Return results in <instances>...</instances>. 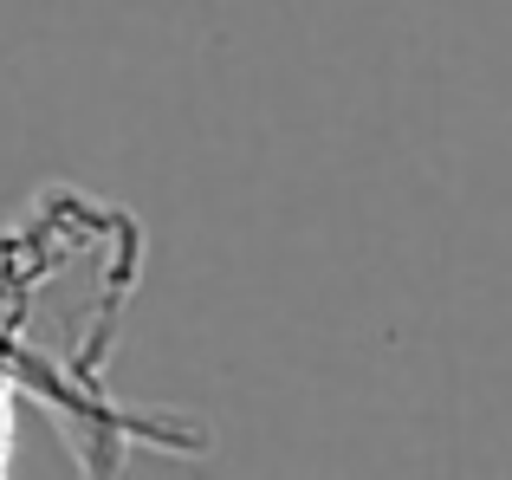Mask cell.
<instances>
[{"label":"cell","instance_id":"obj_1","mask_svg":"<svg viewBox=\"0 0 512 480\" xmlns=\"http://www.w3.org/2000/svg\"><path fill=\"white\" fill-rule=\"evenodd\" d=\"M13 455V422H7V370H0V461Z\"/></svg>","mask_w":512,"mask_h":480}]
</instances>
